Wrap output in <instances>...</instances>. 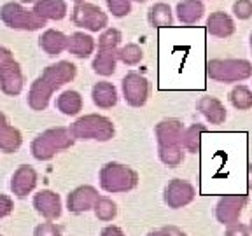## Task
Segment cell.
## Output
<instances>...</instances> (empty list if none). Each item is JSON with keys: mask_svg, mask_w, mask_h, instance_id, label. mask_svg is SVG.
<instances>
[{"mask_svg": "<svg viewBox=\"0 0 252 236\" xmlns=\"http://www.w3.org/2000/svg\"><path fill=\"white\" fill-rule=\"evenodd\" d=\"M123 96L130 107H144L149 98V81L138 72H128L121 83Z\"/></svg>", "mask_w": 252, "mask_h": 236, "instance_id": "cell-10", "label": "cell"}, {"mask_svg": "<svg viewBox=\"0 0 252 236\" xmlns=\"http://www.w3.org/2000/svg\"><path fill=\"white\" fill-rule=\"evenodd\" d=\"M21 4H35L37 0H20Z\"/></svg>", "mask_w": 252, "mask_h": 236, "instance_id": "cell-41", "label": "cell"}, {"mask_svg": "<svg viewBox=\"0 0 252 236\" xmlns=\"http://www.w3.org/2000/svg\"><path fill=\"white\" fill-rule=\"evenodd\" d=\"M249 42H251V51H252V33H251V37H249Z\"/></svg>", "mask_w": 252, "mask_h": 236, "instance_id": "cell-43", "label": "cell"}, {"mask_svg": "<svg viewBox=\"0 0 252 236\" xmlns=\"http://www.w3.org/2000/svg\"><path fill=\"white\" fill-rule=\"evenodd\" d=\"M146 236H186V233L175 226H166V228L154 229V231L147 233Z\"/></svg>", "mask_w": 252, "mask_h": 236, "instance_id": "cell-35", "label": "cell"}, {"mask_svg": "<svg viewBox=\"0 0 252 236\" xmlns=\"http://www.w3.org/2000/svg\"><path fill=\"white\" fill-rule=\"evenodd\" d=\"M12 53L9 51L7 47L4 46H0V67H4V65H7V63L12 61Z\"/></svg>", "mask_w": 252, "mask_h": 236, "instance_id": "cell-39", "label": "cell"}, {"mask_svg": "<svg viewBox=\"0 0 252 236\" xmlns=\"http://www.w3.org/2000/svg\"><path fill=\"white\" fill-rule=\"evenodd\" d=\"M75 75H77V67L70 61H58L46 67L42 74L32 83L28 91V107L37 112L46 110L53 93L67 83H72Z\"/></svg>", "mask_w": 252, "mask_h": 236, "instance_id": "cell-1", "label": "cell"}, {"mask_svg": "<svg viewBox=\"0 0 252 236\" xmlns=\"http://www.w3.org/2000/svg\"><path fill=\"white\" fill-rule=\"evenodd\" d=\"M100 187L109 194H121L133 191L138 185V173L123 163H107L98 173Z\"/></svg>", "mask_w": 252, "mask_h": 236, "instance_id": "cell-5", "label": "cell"}, {"mask_svg": "<svg viewBox=\"0 0 252 236\" xmlns=\"http://www.w3.org/2000/svg\"><path fill=\"white\" fill-rule=\"evenodd\" d=\"M12 210H14V201L11 200V196L0 194V219L11 215Z\"/></svg>", "mask_w": 252, "mask_h": 236, "instance_id": "cell-37", "label": "cell"}, {"mask_svg": "<svg viewBox=\"0 0 252 236\" xmlns=\"http://www.w3.org/2000/svg\"><path fill=\"white\" fill-rule=\"evenodd\" d=\"M175 14L182 25H194L203 18L205 5L201 0H182L175 7Z\"/></svg>", "mask_w": 252, "mask_h": 236, "instance_id": "cell-24", "label": "cell"}, {"mask_svg": "<svg viewBox=\"0 0 252 236\" xmlns=\"http://www.w3.org/2000/svg\"><path fill=\"white\" fill-rule=\"evenodd\" d=\"M91 98L98 109H112L118 103V89L112 83L98 81L91 89Z\"/></svg>", "mask_w": 252, "mask_h": 236, "instance_id": "cell-23", "label": "cell"}, {"mask_svg": "<svg viewBox=\"0 0 252 236\" xmlns=\"http://www.w3.org/2000/svg\"><path fill=\"white\" fill-rule=\"evenodd\" d=\"M33 236H63V235H62V228L58 224L47 220V222H42V224H39L33 229Z\"/></svg>", "mask_w": 252, "mask_h": 236, "instance_id": "cell-34", "label": "cell"}, {"mask_svg": "<svg viewBox=\"0 0 252 236\" xmlns=\"http://www.w3.org/2000/svg\"><path fill=\"white\" fill-rule=\"evenodd\" d=\"M135 2H138V4H144V2H147V0H135Z\"/></svg>", "mask_w": 252, "mask_h": 236, "instance_id": "cell-44", "label": "cell"}, {"mask_svg": "<svg viewBox=\"0 0 252 236\" xmlns=\"http://www.w3.org/2000/svg\"><path fill=\"white\" fill-rule=\"evenodd\" d=\"M184 122L181 119L168 118L154 126V137L158 142V156L159 161L168 168H177L184 161Z\"/></svg>", "mask_w": 252, "mask_h": 236, "instance_id": "cell-2", "label": "cell"}, {"mask_svg": "<svg viewBox=\"0 0 252 236\" xmlns=\"http://www.w3.org/2000/svg\"><path fill=\"white\" fill-rule=\"evenodd\" d=\"M94 47V39L90 35V33H84V31H75L68 37V44H67V51L70 55H74L75 58L86 59L93 55Z\"/></svg>", "mask_w": 252, "mask_h": 236, "instance_id": "cell-22", "label": "cell"}, {"mask_svg": "<svg viewBox=\"0 0 252 236\" xmlns=\"http://www.w3.org/2000/svg\"><path fill=\"white\" fill-rule=\"evenodd\" d=\"M229 102L236 110L252 109V89H249L244 84H238L229 91Z\"/></svg>", "mask_w": 252, "mask_h": 236, "instance_id": "cell-29", "label": "cell"}, {"mask_svg": "<svg viewBox=\"0 0 252 236\" xmlns=\"http://www.w3.org/2000/svg\"><path fill=\"white\" fill-rule=\"evenodd\" d=\"M0 236H2V235H0Z\"/></svg>", "mask_w": 252, "mask_h": 236, "instance_id": "cell-46", "label": "cell"}, {"mask_svg": "<svg viewBox=\"0 0 252 236\" xmlns=\"http://www.w3.org/2000/svg\"><path fill=\"white\" fill-rule=\"evenodd\" d=\"M233 14L244 21L252 18V0H236L233 4Z\"/></svg>", "mask_w": 252, "mask_h": 236, "instance_id": "cell-33", "label": "cell"}, {"mask_svg": "<svg viewBox=\"0 0 252 236\" xmlns=\"http://www.w3.org/2000/svg\"><path fill=\"white\" fill-rule=\"evenodd\" d=\"M147 20L149 25L154 28H168L173 25V12L168 4L165 2H158L147 12Z\"/></svg>", "mask_w": 252, "mask_h": 236, "instance_id": "cell-27", "label": "cell"}, {"mask_svg": "<svg viewBox=\"0 0 252 236\" xmlns=\"http://www.w3.org/2000/svg\"><path fill=\"white\" fill-rule=\"evenodd\" d=\"M100 236H125V233H123L121 228H118V226H114V224H110V226H105V228L102 229Z\"/></svg>", "mask_w": 252, "mask_h": 236, "instance_id": "cell-38", "label": "cell"}, {"mask_svg": "<svg viewBox=\"0 0 252 236\" xmlns=\"http://www.w3.org/2000/svg\"><path fill=\"white\" fill-rule=\"evenodd\" d=\"M74 138H72L68 128L63 126H56V128H49V130L42 131L32 140V156L35 157L37 161H49L62 150H67L74 146Z\"/></svg>", "mask_w": 252, "mask_h": 236, "instance_id": "cell-3", "label": "cell"}, {"mask_svg": "<svg viewBox=\"0 0 252 236\" xmlns=\"http://www.w3.org/2000/svg\"><path fill=\"white\" fill-rule=\"evenodd\" d=\"M205 28H207L210 35L217 37V39H228L236 30L233 18L224 11L210 12V16L207 18V23H205Z\"/></svg>", "mask_w": 252, "mask_h": 236, "instance_id": "cell-16", "label": "cell"}, {"mask_svg": "<svg viewBox=\"0 0 252 236\" xmlns=\"http://www.w3.org/2000/svg\"><path fill=\"white\" fill-rule=\"evenodd\" d=\"M196 107L201 112V116H203L210 124H222V122L226 121V118H228L222 102L217 100L216 96H201V98L198 100Z\"/></svg>", "mask_w": 252, "mask_h": 236, "instance_id": "cell-21", "label": "cell"}, {"mask_svg": "<svg viewBox=\"0 0 252 236\" xmlns=\"http://www.w3.org/2000/svg\"><path fill=\"white\" fill-rule=\"evenodd\" d=\"M207 131H209V128L201 122H194L189 128H186L184 137H182V147H184L186 152H201V135L207 133Z\"/></svg>", "mask_w": 252, "mask_h": 236, "instance_id": "cell-26", "label": "cell"}, {"mask_svg": "<svg viewBox=\"0 0 252 236\" xmlns=\"http://www.w3.org/2000/svg\"><path fill=\"white\" fill-rule=\"evenodd\" d=\"M105 4L114 18H125L131 12V0H105Z\"/></svg>", "mask_w": 252, "mask_h": 236, "instance_id": "cell-32", "label": "cell"}, {"mask_svg": "<svg viewBox=\"0 0 252 236\" xmlns=\"http://www.w3.org/2000/svg\"><path fill=\"white\" fill-rule=\"evenodd\" d=\"M142 58H144V53H142L140 46L133 42L126 44L119 49V61L125 63L126 67H135L142 61Z\"/></svg>", "mask_w": 252, "mask_h": 236, "instance_id": "cell-30", "label": "cell"}, {"mask_svg": "<svg viewBox=\"0 0 252 236\" xmlns=\"http://www.w3.org/2000/svg\"><path fill=\"white\" fill-rule=\"evenodd\" d=\"M224 236H251V229H249V226L242 224V222H236V224H231L226 228Z\"/></svg>", "mask_w": 252, "mask_h": 236, "instance_id": "cell-36", "label": "cell"}, {"mask_svg": "<svg viewBox=\"0 0 252 236\" xmlns=\"http://www.w3.org/2000/svg\"><path fill=\"white\" fill-rule=\"evenodd\" d=\"M249 229H251V235H252V219H251V224H249Z\"/></svg>", "mask_w": 252, "mask_h": 236, "instance_id": "cell-45", "label": "cell"}, {"mask_svg": "<svg viewBox=\"0 0 252 236\" xmlns=\"http://www.w3.org/2000/svg\"><path fill=\"white\" fill-rule=\"evenodd\" d=\"M56 109L65 116H77L83 110V96L79 91H63L56 98Z\"/></svg>", "mask_w": 252, "mask_h": 236, "instance_id": "cell-25", "label": "cell"}, {"mask_svg": "<svg viewBox=\"0 0 252 236\" xmlns=\"http://www.w3.org/2000/svg\"><path fill=\"white\" fill-rule=\"evenodd\" d=\"M37 187V172L32 166L21 165L20 168L12 173L11 177V191L14 196L25 198L30 193H33V189Z\"/></svg>", "mask_w": 252, "mask_h": 236, "instance_id": "cell-15", "label": "cell"}, {"mask_svg": "<svg viewBox=\"0 0 252 236\" xmlns=\"http://www.w3.org/2000/svg\"><path fill=\"white\" fill-rule=\"evenodd\" d=\"M207 75L216 83H242L252 77V63L249 59H209L207 61Z\"/></svg>", "mask_w": 252, "mask_h": 236, "instance_id": "cell-6", "label": "cell"}, {"mask_svg": "<svg viewBox=\"0 0 252 236\" xmlns=\"http://www.w3.org/2000/svg\"><path fill=\"white\" fill-rule=\"evenodd\" d=\"M33 12L44 21H60L67 16L68 5L65 0H37Z\"/></svg>", "mask_w": 252, "mask_h": 236, "instance_id": "cell-20", "label": "cell"}, {"mask_svg": "<svg viewBox=\"0 0 252 236\" xmlns=\"http://www.w3.org/2000/svg\"><path fill=\"white\" fill-rule=\"evenodd\" d=\"M121 40L123 35L118 28H105L98 37V47H118Z\"/></svg>", "mask_w": 252, "mask_h": 236, "instance_id": "cell-31", "label": "cell"}, {"mask_svg": "<svg viewBox=\"0 0 252 236\" xmlns=\"http://www.w3.org/2000/svg\"><path fill=\"white\" fill-rule=\"evenodd\" d=\"M100 198L98 191L93 185H79L67 196V210L72 213H84L94 208V203Z\"/></svg>", "mask_w": 252, "mask_h": 236, "instance_id": "cell-12", "label": "cell"}, {"mask_svg": "<svg viewBox=\"0 0 252 236\" xmlns=\"http://www.w3.org/2000/svg\"><path fill=\"white\" fill-rule=\"evenodd\" d=\"M247 203V194H224V196H220L219 201L216 203V210H214L217 222L226 226V228L236 224Z\"/></svg>", "mask_w": 252, "mask_h": 236, "instance_id": "cell-9", "label": "cell"}, {"mask_svg": "<svg viewBox=\"0 0 252 236\" xmlns=\"http://www.w3.org/2000/svg\"><path fill=\"white\" fill-rule=\"evenodd\" d=\"M23 144L21 131L9 124L4 112H0V150L5 154L16 152Z\"/></svg>", "mask_w": 252, "mask_h": 236, "instance_id": "cell-18", "label": "cell"}, {"mask_svg": "<svg viewBox=\"0 0 252 236\" xmlns=\"http://www.w3.org/2000/svg\"><path fill=\"white\" fill-rule=\"evenodd\" d=\"M247 172H249V191H252V165H249Z\"/></svg>", "mask_w": 252, "mask_h": 236, "instance_id": "cell-40", "label": "cell"}, {"mask_svg": "<svg viewBox=\"0 0 252 236\" xmlns=\"http://www.w3.org/2000/svg\"><path fill=\"white\" fill-rule=\"evenodd\" d=\"M119 59V49L118 47H98V53L94 55L91 68L94 74L102 75V77H109L116 72V65Z\"/></svg>", "mask_w": 252, "mask_h": 236, "instance_id": "cell-17", "label": "cell"}, {"mask_svg": "<svg viewBox=\"0 0 252 236\" xmlns=\"http://www.w3.org/2000/svg\"><path fill=\"white\" fill-rule=\"evenodd\" d=\"M0 20L5 27L12 30H23V31H35L46 27V21L33 12V9L23 7L18 2H7L0 7Z\"/></svg>", "mask_w": 252, "mask_h": 236, "instance_id": "cell-7", "label": "cell"}, {"mask_svg": "<svg viewBox=\"0 0 252 236\" xmlns=\"http://www.w3.org/2000/svg\"><path fill=\"white\" fill-rule=\"evenodd\" d=\"M74 140H96V142H109L116 135V126L109 118L100 114H86L75 119L68 126Z\"/></svg>", "mask_w": 252, "mask_h": 236, "instance_id": "cell-4", "label": "cell"}, {"mask_svg": "<svg viewBox=\"0 0 252 236\" xmlns=\"http://www.w3.org/2000/svg\"><path fill=\"white\" fill-rule=\"evenodd\" d=\"M33 208L37 210L39 215H42L46 220H56L62 215V198L58 193L51 189H42L33 196Z\"/></svg>", "mask_w": 252, "mask_h": 236, "instance_id": "cell-13", "label": "cell"}, {"mask_svg": "<svg viewBox=\"0 0 252 236\" xmlns=\"http://www.w3.org/2000/svg\"><path fill=\"white\" fill-rule=\"evenodd\" d=\"M194 198H196V189L184 178H172L163 193V201L172 210L184 208L189 203H193Z\"/></svg>", "mask_w": 252, "mask_h": 236, "instance_id": "cell-11", "label": "cell"}, {"mask_svg": "<svg viewBox=\"0 0 252 236\" xmlns=\"http://www.w3.org/2000/svg\"><path fill=\"white\" fill-rule=\"evenodd\" d=\"M68 37L60 30L55 28H47L42 31V35L39 37V46L47 56H58L63 51H67Z\"/></svg>", "mask_w": 252, "mask_h": 236, "instance_id": "cell-19", "label": "cell"}, {"mask_svg": "<svg viewBox=\"0 0 252 236\" xmlns=\"http://www.w3.org/2000/svg\"><path fill=\"white\" fill-rule=\"evenodd\" d=\"M94 217L102 222H110V220H114L116 215H118V205L114 201L110 200L107 196H100L94 203Z\"/></svg>", "mask_w": 252, "mask_h": 236, "instance_id": "cell-28", "label": "cell"}, {"mask_svg": "<svg viewBox=\"0 0 252 236\" xmlns=\"http://www.w3.org/2000/svg\"><path fill=\"white\" fill-rule=\"evenodd\" d=\"M25 77L20 63L12 59L11 63L0 67V89L7 96H18L23 91Z\"/></svg>", "mask_w": 252, "mask_h": 236, "instance_id": "cell-14", "label": "cell"}, {"mask_svg": "<svg viewBox=\"0 0 252 236\" xmlns=\"http://www.w3.org/2000/svg\"><path fill=\"white\" fill-rule=\"evenodd\" d=\"M72 2H75V4H83V2H86V0H72Z\"/></svg>", "mask_w": 252, "mask_h": 236, "instance_id": "cell-42", "label": "cell"}, {"mask_svg": "<svg viewBox=\"0 0 252 236\" xmlns=\"http://www.w3.org/2000/svg\"><path fill=\"white\" fill-rule=\"evenodd\" d=\"M70 20L75 27L84 28L88 31H100L105 30L109 25V16L98 7V5L83 2V4H75L72 9Z\"/></svg>", "mask_w": 252, "mask_h": 236, "instance_id": "cell-8", "label": "cell"}]
</instances>
